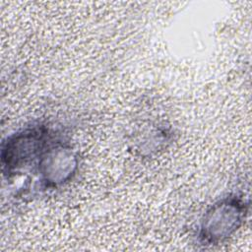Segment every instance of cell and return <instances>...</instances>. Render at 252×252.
I'll list each match as a JSON object with an SVG mask.
<instances>
[{
    "label": "cell",
    "instance_id": "3957f363",
    "mask_svg": "<svg viewBox=\"0 0 252 252\" xmlns=\"http://www.w3.org/2000/svg\"><path fill=\"white\" fill-rule=\"evenodd\" d=\"M78 168V158L71 147L55 141L36 165L38 181L45 189L55 188L72 178Z\"/></svg>",
    "mask_w": 252,
    "mask_h": 252
},
{
    "label": "cell",
    "instance_id": "7a4b0ae2",
    "mask_svg": "<svg viewBox=\"0 0 252 252\" xmlns=\"http://www.w3.org/2000/svg\"><path fill=\"white\" fill-rule=\"evenodd\" d=\"M246 213L245 203L235 195L216 202L204 214L198 239L203 245H215L230 237L241 225Z\"/></svg>",
    "mask_w": 252,
    "mask_h": 252
},
{
    "label": "cell",
    "instance_id": "6da1fadb",
    "mask_svg": "<svg viewBox=\"0 0 252 252\" xmlns=\"http://www.w3.org/2000/svg\"><path fill=\"white\" fill-rule=\"evenodd\" d=\"M55 139L51 130L42 124L21 129L8 136L1 147L2 171L7 179L37 165L38 160Z\"/></svg>",
    "mask_w": 252,
    "mask_h": 252
}]
</instances>
